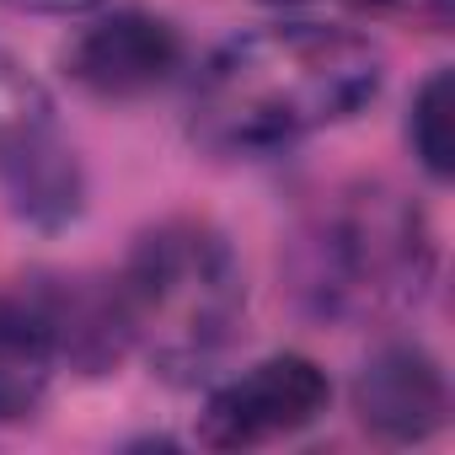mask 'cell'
Instances as JSON below:
<instances>
[{"label": "cell", "instance_id": "1", "mask_svg": "<svg viewBox=\"0 0 455 455\" xmlns=\"http://www.w3.org/2000/svg\"><path fill=\"white\" fill-rule=\"evenodd\" d=\"M386 54L348 28L274 22L225 38L193 86L188 129L214 156H274L375 102Z\"/></svg>", "mask_w": 455, "mask_h": 455}, {"label": "cell", "instance_id": "2", "mask_svg": "<svg viewBox=\"0 0 455 455\" xmlns=\"http://www.w3.org/2000/svg\"><path fill=\"white\" fill-rule=\"evenodd\" d=\"M434 263L423 209L386 182L327 193L284 247V279L300 311L343 327L412 311L434 284Z\"/></svg>", "mask_w": 455, "mask_h": 455}, {"label": "cell", "instance_id": "3", "mask_svg": "<svg viewBox=\"0 0 455 455\" xmlns=\"http://www.w3.org/2000/svg\"><path fill=\"white\" fill-rule=\"evenodd\" d=\"M118 316L129 348H140L161 375L193 380L209 370L247 316V279L236 247L209 220H161L129 247L113 274Z\"/></svg>", "mask_w": 455, "mask_h": 455}, {"label": "cell", "instance_id": "4", "mask_svg": "<svg viewBox=\"0 0 455 455\" xmlns=\"http://www.w3.org/2000/svg\"><path fill=\"white\" fill-rule=\"evenodd\" d=\"M332 402V380L306 354H274L252 370L209 391L198 412V444L209 450H252L311 428Z\"/></svg>", "mask_w": 455, "mask_h": 455}, {"label": "cell", "instance_id": "5", "mask_svg": "<svg viewBox=\"0 0 455 455\" xmlns=\"http://www.w3.org/2000/svg\"><path fill=\"white\" fill-rule=\"evenodd\" d=\"M177 65H182V38L172 22H161L150 12L97 17L65 49V76L81 92L108 97V102H129V97L156 92L161 81H172Z\"/></svg>", "mask_w": 455, "mask_h": 455}, {"label": "cell", "instance_id": "6", "mask_svg": "<svg viewBox=\"0 0 455 455\" xmlns=\"http://www.w3.org/2000/svg\"><path fill=\"white\" fill-rule=\"evenodd\" d=\"M354 418L386 444L434 439L450 423V380L444 364L423 343H380L354 375Z\"/></svg>", "mask_w": 455, "mask_h": 455}, {"label": "cell", "instance_id": "7", "mask_svg": "<svg viewBox=\"0 0 455 455\" xmlns=\"http://www.w3.org/2000/svg\"><path fill=\"white\" fill-rule=\"evenodd\" d=\"M0 198L38 231H65L86 209V172L76 150L60 140L54 118L0 134Z\"/></svg>", "mask_w": 455, "mask_h": 455}, {"label": "cell", "instance_id": "8", "mask_svg": "<svg viewBox=\"0 0 455 455\" xmlns=\"http://www.w3.org/2000/svg\"><path fill=\"white\" fill-rule=\"evenodd\" d=\"M60 370L54 327L33 290H0V423H22L49 402Z\"/></svg>", "mask_w": 455, "mask_h": 455}, {"label": "cell", "instance_id": "9", "mask_svg": "<svg viewBox=\"0 0 455 455\" xmlns=\"http://www.w3.org/2000/svg\"><path fill=\"white\" fill-rule=\"evenodd\" d=\"M407 140H412L423 172H428L434 182H450V172H455V76H450L444 65L412 92Z\"/></svg>", "mask_w": 455, "mask_h": 455}, {"label": "cell", "instance_id": "10", "mask_svg": "<svg viewBox=\"0 0 455 455\" xmlns=\"http://www.w3.org/2000/svg\"><path fill=\"white\" fill-rule=\"evenodd\" d=\"M49 118H54V102H49L44 81L22 60H12L0 49V134L28 129V124H49Z\"/></svg>", "mask_w": 455, "mask_h": 455}, {"label": "cell", "instance_id": "11", "mask_svg": "<svg viewBox=\"0 0 455 455\" xmlns=\"http://www.w3.org/2000/svg\"><path fill=\"white\" fill-rule=\"evenodd\" d=\"M12 6H22V12H54V17H70V12L97 6V0H12Z\"/></svg>", "mask_w": 455, "mask_h": 455}, {"label": "cell", "instance_id": "12", "mask_svg": "<svg viewBox=\"0 0 455 455\" xmlns=\"http://www.w3.org/2000/svg\"><path fill=\"white\" fill-rule=\"evenodd\" d=\"M359 12H396V6H407V0H354Z\"/></svg>", "mask_w": 455, "mask_h": 455}]
</instances>
